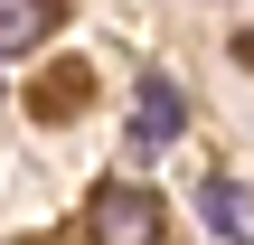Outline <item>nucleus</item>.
Listing matches in <instances>:
<instances>
[{
    "mask_svg": "<svg viewBox=\"0 0 254 245\" xmlns=\"http://www.w3.org/2000/svg\"><path fill=\"white\" fill-rule=\"evenodd\" d=\"M85 236L94 245H170V208H160L141 179H104L94 208H85Z\"/></svg>",
    "mask_w": 254,
    "mask_h": 245,
    "instance_id": "1",
    "label": "nucleus"
},
{
    "mask_svg": "<svg viewBox=\"0 0 254 245\" xmlns=\"http://www.w3.org/2000/svg\"><path fill=\"white\" fill-rule=\"evenodd\" d=\"M66 9L57 0H0V57H19V47H38L47 28H57Z\"/></svg>",
    "mask_w": 254,
    "mask_h": 245,
    "instance_id": "3",
    "label": "nucleus"
},
{
    "mask_svg": "<svg viewBox=\"0 0 254 245\" xmlns=\"http://www.w3.org/2000/svg\"><path fill=\"white\" fill-rule=\"evenodd\" d=\"M207 227H217V236H236V245H245V198H236L226 179H207Z\"/></svg>",
    "mask_w": 254,
    "mask_h": 245,
    "instance_id": "4",
    "label": "nucleus"
},
{
    "mask_svg": "<svg viewBox=\"0 0 254 245\" xmlns=\"http://www.w3.org/2000/svg\"><path fill=\"white\" fill-rule=\"evenodd\" d=\"M179 123H189V104H179V85H170V76H151V85H141V113H132V151H151V142H170Z\"/></svg>",
    "mask_w": 254,
    "mask_h": 245,
    "instance_id": "2",
    "label": "nucleus"
}]
</instances>
